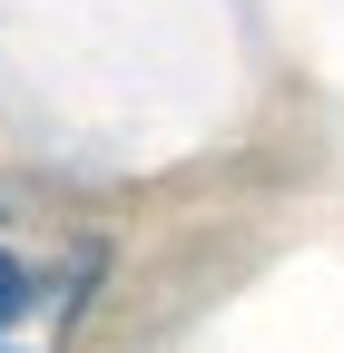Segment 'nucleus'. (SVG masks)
<instances>
[{
    "mask_svg": "<svg viewBox=\"0 0 344 353\" xmlns=\"http://www.w3.org/2000/svg\"><path fill=\"white\" fill-rule=\"evenodd\" d=\"M10 314H30V265L0 255V324H10Z\"/></svg>",
    "mask_w": 344,
    "mask_h": 353,
    "instance_id": "f257e3e1",
    "label": "nucleus"
}]
</instances>
